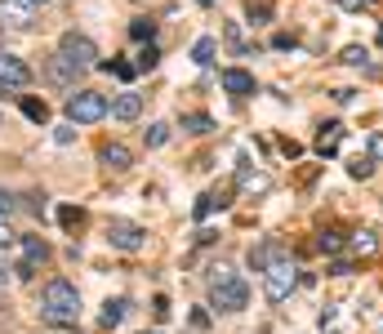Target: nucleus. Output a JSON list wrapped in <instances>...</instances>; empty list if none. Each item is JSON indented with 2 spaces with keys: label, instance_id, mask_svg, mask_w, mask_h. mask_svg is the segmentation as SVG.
I'll return each mask as SVG.
<instances>
[{
  "label": "nucleus",
  "instance_id": "1",
  "mask_svg": "<svg viewBox=\"0 0 383 334\" xmlns=\"http://www.w3.org/2000/svg\"><path fill=\"white\" fill-rule=\"evenodd\" d=\"M41 321L50 326H76L80 321V294L71 281H50L41 290Z\"/></svg>",
  "mask_w": 383,
  "mask_h": 334
},
{
  "label": "nucleus",
  "instance_id": "2",
  "mask_svg": "<svg viewBox=\"0 0 383 334\" xmlns=\"http://www.w3.org/2000/svg\"><path fill=\"white\" fill-rule=\"evenodd\" d=\"M210 303L219 307V312H245L250 307V285L227 263H214L210 268Z\"/></svg>",
  "mask_w": 383,
  "mask_h": 334
},
{
  "label": "nucleus",
  "instance_id": "3",
  "mask_svg": "<svg viewBox=\"0 0 383 334\" xmlns=\"http://www.w3.org/2000/svg\"><path fill=\"white\" fill-rule=\"evenodd\" d=\"M107 112H112V103H107L103 94H94V89H71L67 94V121L71 125H94V121H103Z\"/></svg>",
  "mask_w": 383,
  "mask_h": 334
},
{
  "label": "nucleus",
  "instance_id": "4",
  "mask_svg": "<svg viewBox=\"0 0 383 334\" xmlns=\"http://www.w3.org/2000/svg\"><path fill=\"white\" fill-rule=\"evenodd\" d=\"M58 54H63L76 71L99 67V45H94L89 36H80V31H63V41H58Z\"/></svg>",
  "mask_w": 383,
  "mask_h": 334
},
{
  "label": "nucleus",
  "instance_id": "5",
  "mask_svg": "<svg viewBox=\"0 0 383 334\" xmlns=\"http://www.w3.org/2000/svg\"><path fill=\"white\" fill-rule=\"evenodd\" d=\"M294 285H298V272H294L290 263H285V259H281V263H272L268 272H263V294H268V303H285Z\"/></svg>",
  "mask_w": 383,
  "mask_h": 334
},
{
  "label": "nucleus",
  "instance_id": "6",
  "mask_svg": "<svg viewBox=\"0 0 383 334\" xmlns=\"http://www.w3.org/2000/svg\"><path fill=\"white\" fill-rule=\"evenodd\" d=\"M107 245L125 249V254H138V249L147 245V232H143L138 223H129V219H112L107 223Z\"/></svg>",
  "mask_w": 383,
  "mask_h": 334
},
{
  "label": "nucleus",
  "instance_id": "7",
  "mask_svg": "<svg viewBox=\"0 0 383 334\" xmlns=\"http://www.w3.org/2000/svg\"><path fill=\"white\" fill-rule=\"evenodd\" d=\"M281 259H285V241H281V236H268L263 245H250V268H254V272H268L272 263H281Z\"/></svg>",
  "mask_w": 383,
  "mask_h": 334
},
{
  "label": "nucleus",
  "instance_id": "8",
  "mask_svg": "<svg viewBox=\"0 0 383 334\" xmlns=\"http://www.w3.org/2000/svg\"><path fill=\"white\" fill-rule=\"evenodd\" d=\"M31 0H0V27H14V31H27L31 27Z\"/></svg>",
  "mask_w": 383,
  "mask_h": 334
},
{
  "label": "nucleus",
  "instance_id": "9",
  "mask_svg": "<svg viewBox=\"0 0 383 334\" xmlns=\"http://www.w3.org/2000/svg\"><path fill=\"white\" fill-rule=\"evenodd\" d=\"M0 85H5V89H22V85H31L27 63H22V58H14V54H0Z\"/></svg>",
  "mask_w": 383,
  "mask_h": 334
},
{
  "label": "nucleus",
  "instance_id": "10",
  "mask_svg": "<svg viewBox=\"0 0 383 334\" xmlns=\"http://www.w3.org/2000/svg\"><path fill=\"white\" fill-rule=\"evenodd\" d=\"M50 259V245L41 236H22V263H18V277H36V268Z\"/></svg>",
  "mask_w": 383,
  "mask_h": 334
},
{
  "label": "nucleus",
  "instance_id": "11",
  "mask_svg": "<svg viewBox=\"0 0 383 334\" xmlns=\"http://www.w3.org/2000/svg\"><path fill=\"white\" fill-rule=\"evenodd\" d=\"M99 161H103V170H112V174H125L129 165H134V152H129L125 143H107V147L99 152Z\"/></svg>",
  "mask_w": 383,
  "mask_h": 334
},
{
  "label": "nucleus",
  "instance_id": "12",
  "mask_svg": "<svg viewBox=\"0 0 383 334\" xmlns=\"http://www.w3.org/2000/svg\"><path fill=\"white\" fill-rule=\"evenodd\" d=\"M219 80H223V89L232 94V99H250V94H254V76H250L245 67H227Z\"/></svg>",
  "mask_w": 383,
  "mask_h": 334
},
{
  "label": "nucleus",
  "instance_id": "13",
  "mask_svg": "<svg viewBox=\"0 0 383 334\" xmlns=\"http://www.w3.org/2000/svg\"><path fill=\"white\" fill-rule=\"evenodd\" d=\"M112 116H116V121H138V116H143V94H116V99H112Z\"/></svg>",
  "mask_w": 383,
  "mask_h": 334
},
{
  "label": "nucleus",
  "instance_id": "14",
  "mask_svg": "<svg viewBox=\"0 0 383 334\" xmlns=\"http://www.w3.org/2000/svg\"><path fill=\"white\" fill-rule=\"evenodd\" d=\"M339 143H343V125H339V121L321 125V134H317V157H334V152H339Z\"/></svg>",
  "mask_w": 383,
  "mask_h": 334
},
{
  "label": "nucleus",
  "instance_id": "15",
  "mask_svg": "<svg viewBox=\"0 0 383 334\" xmlns=\"http://www.w3.org/2000/svg\"><path fill=\"white\" fill-rule=\"evenodd\" d=\"M223 41H227V50H232L236 58L250 54V36L241 31V22H227V27H223Z\"/></svg>",
  "mask_w": 383,
  "mask_h": 334
},
{
  "label": "nucleus",
  "instance_id": "16",
  "mask_svg": "<svg viewBox=\"0 0 383 334\" xmlns=\"http://www.w3.org/2000/svg\"><path fill=\"white\" fill-rule=\"evenodd\" d=\"M50 76L58 80V85H71V89H76V76H80V71L71 67L63 54H54V58H50Z\"/></svg>",
  "mask_w": 383,
  "mask_h": 334
},
{
  "label": "nucleus",
  "instance_id": "17",
  "mask_svg": "<svg viewBox=\"0 0 383 334\" xmlns=\"http://www.w3.org/2000/svg\"><path fill=\"white\" fill-rule=\"evenodd\" d=\"M125 312H129V299H107V303H103V326L116 330V326L125 321Z\"/></svg>",
  "mask_w": 383,
  "mask_h": 334
},
{
  "label": "nucleus",
  "instance_id": "18",
  "mask_svg": "<svg viewBox=\"0 0 383 334\" xmlns=\"http://www.w3.org/2000/svg\"><path fill=\"white\" fill-rule=\"evenodd\" d=\"M214 54H219V41H214V36H201V41L192 45V63H196V67L214 63Z\"/></svg>",
  "mask_w": 383,
  "mask_h": 334
},
{
  "label": "nucleus",
  "instance_id": "19",
  "mask_svg": "<svg viewBox=\"0 0 383 334\" xmlns=\"http://www.w3.org/2000/svg\"><path fill=\"white\" fill-rule=\"evenodd\" d=\"M339 63H348V67H366V71H379L375 63H370V50H366V45H348V50L339 54Z\"/></svg>",
  "mask_w": 383,
  "mask_h": 334
},
{
  "label": "nucleus",
  "instance_id": "20",
  "mask_svg": "<svg viewBox=\"0 0 383 334\" xmlns=\"http://www.w3.org/2000/svg\"><path fill=\"white\" fill-rule=\"evenodd\" d=\"M143 138H147V147H165L170 143V121H152L143 129Z\"/></svg>",
  "mask_w": 383,
  "mask_h": 334
},
{
  "label": "nucleus",
  "instance_id": "21",
  "mask_svg": "<svg viewBox=\"0 0 383 334\" xmlns=\"http://www.w3.org/2000/svg\"><path fill=\"white\" fill-rule=\"evenodd\" d=\"M22 116L36 121V125H45L50 121V107H45V99H22Z\"/></svg>",
  "mask_w": 383,
  "mask_h": 334
},
{
  "label": "nucleus",
  "instance_id": "22",
  "mask_svg": "<svg viewBox=\"0 0 383 334\" xmlns=\"http://www.w3.org/2000/svg\"><path fill=\"white\" fill-rule=\"evenodd\" d=\"M183 129H187V134H210L214 121H210L205 112H187V116H183Z\"/></svg>",
  "mask_w": 383,
  "mask_h": 334
},
{
  "label": "nucleus",
  "instance_id": "23",
  "mask_svg": "<svg viewBox=\"0 0 383 334\" xmlns=\"http://www.w3.org/2000/svg\"><path fill=\"white\" fill-rule=\"evenodd\" d=\"M317 249H321V254H339V249H343V236L339 232H317Z\"/></svg>",
  "mask_w": 383,
  "mask_h": 334
},
{
  "label": "nucleus",
  "instance_id": "24",
  "mask_svg": "<svg viewBox=\"0 0 383 334\" xmlns=\"http://www.w3.org/2000/svg\"><path fill=\"white\" fill-rule=\"evenodd\" d=\"M129 36H134V41H152V36H157V22H152V18H134V22H129Z\"/></svg>",
  "mask_w": 383,
  "mask_h": 334
},
{
  "label": "nucleus",
  "instance_id": "25",
  "mask_svg": "<svg viewBox=\"0 0 383 334\" xmlns=\"http://www.w3.org/2000/svg\"><path fill=\"white\" fill-rule=\"evenodd\" d=\"M352 249H356V254H375V249H379V236H375V232H356V236H352Z\"/></svg>",
  "mask_w": 383,
  "mask_h": 334
},
{
  "label": "nucleus",
  "instance_id": "26",
  "mask_svg": "<svg viewBox=\"0 0 383 334\" xmlns=\"http://www.w3.org/2000/svg\"><path fill=\"white\" fill-rule=\"evenodd\" d=\"M245 14H250V22H268L272 18V5H268V0H250Z\"/></svg>",
  "mask_w": 383,
  "mask_h": 334
},
{
  "label": "nucleus",
  "instance_id": "27",
  "mask_svg": "<svg viewBox=\"0 0 383 334\" xmlns=\"http://www.w3.org/2000/svg\"><path fill=\"white\" fill-rule=\"evenodd\" d=\"M157 63H161V50H157V45L147 41V50L138 54V63H134V67H138V71H152V67H157Z\"/></svg>",
  "mask_w": 383,
  "mask_h": 334
},
{
  "label": "nucleus",
  "instance_id": "28",
  "mask_svg": "<svg viewBox=\"0 0 383 334\" xmlns=\"http://www.w3.org/2000/svg\"><path fill=\"white\" fill-rule=\"evenodd\" d=\"M348 174H352V178H370V174H375V157H356V161L348 165Z\"/></svg>",
  "mask_w": 383,
  "mask_h": 334
},
{
  "label": "nucleus",
  "instance_id": "29",
  "mask_svg": "<svg viewBox=\"0 0 383 334\" xmlns=\"http://www.w3.org/2000/svg\"><path fill=\"white\" fill-rule=\"evenodd\" d=\"M214 205L223 210L227 201H219V196H201V201H196V210H192V214H196V219H210V214H214Z\"/></svg>",
  "mask_w": 383,
  "mask_h": 334
},
{
  "label": "nucleus",
  "instance_id": "30",
  "mask_svg": "<svg viewBox=\"0 0 383 334\" xmlns=\"http://www.w3.org/2000/svg\"><path fill=\"white\" fill-rule=\"evenodd\" d=\"M107 71H112L116 80H134V71H138V67H134V63H107Z\"/></svg>",
  "mask_w": 383,
  "mask_h": 334
},
{
  "label": "nucleus",
  "instance_id": "31",
  "mask_svg": "<svg viewBox=\"0 0 383 334\" xmlns=\"http://www.w3.org/2000/svg\"><path fill=\"white\" fill-rule=\"evenodd\" d=\"M71 138H76V129H71V121H67V125H58V129H54V143H63V147H67V143H71Z\"/></svg>",
  "mask_w": 383,
  "mask_h": 334
},
{
  "label": "nucleus",
  "instance_id": "32",
  "mask_svg": "<svg viewBox=\"0 0 383 334\" xmlns=\"http://www.w3.org/2000/svg\"><path fill=\"white\" fill-rule=\"evenodd\" d=\"M370 157L383 161V129H379V134H370Z\"/></svg>",
  "mask_w": 383,
  "mask_h": 334
},
{
  "label": "nucleus",
  "instance_id": "33",
  "mask_svg": "<svg viewBox=\"0 0 383 334\" xmlns=\"http://www.w3.org/2000/svg\"><path fill=\"white\" fill-rule=\"evenodd\" d=\"M14 210H18V205H14V196H9V192H0V219H9Z\"/></svg>",
  "mask_w": 383,
  "mask_h": 334
},
{
  "label": "nucleus",
  "instance_id": "34",
  "mask_svg": "<svg viewBox=\"0 0 383 334\" xmlns=\"http://www.w3.org/2000/svg\"><path fill=\"white\" fill-rule=\"evenodd\" d=\"M330 99H334V103H339V107H348V103L356 99V89H334V94H330Z\"/></svg>",
  "mask_w": 383,
  "mask_h": 334
},
{
  "label": "nucleus",
  "instance_id": "35",
  "mask_svg": "<svg viewBox=\"0 0 383 334\" xmlns=\"http://www.w3.org/2000/svg\"><path fill=\"white\" fill-rule=\"evenodd\" d=\"M152 312L165 321V317H170V299H165V294H157V307H152Z\"/></svg>",
  "mask_w": 383,
  "mask_h": 334
},
{
  "label": "nucleus",
  "instance_id": "36",
  "mask_svg": "<svg viewBox=\"0 0 383 334\" xmlns=\"http://www.w3.org/2000/svg\"><path fill=\"white\" fill-rule=\"evenodd\" d=\"M9 241H14V232H9V219H0V249H5Z\"/></svg>",
  "mask_w": 383,
  "mask_h": 334
},
{
  "label": "nucleus",
  "instance_id": "37",
  "mask_svg": "<svg viewBox=\"0 0 383 334\" xmlns=\"http://www.w3.org/2000/svg\"><path fill=\"white\" fill-rule=\"evenodd\" d=\"M9 281V259H5V249H0V285Z\"/></svg>",
  "mask_w": 383,
  "mask_h": 334
},
{
  "label": "nucleus",
  "instance_id": "38",
  "mask_svg": "<svg viewBox=\"0 0 383 334\" xmlns=\"http://www.w3.org/2000/svg\"><path fill=\"white\" fill-rule=\"evenodd\" d=\"M361 5H370V0H339V9H361Z\"/></svg>",
  "mask_w": 383,
  "mask_h": 334
},
{
  "label": "nucleus",
  "instance_id": "39",
  "mask_svg": "<svg viewBox=\"0 0 383 334\" xmlns=\"http://www.w3.org/2000/svg\"><path fill=\"white\" fill-rule=\"evenodd\" d=\"M31 5H50V0H31Z\"/></svg>",
  "mask_w": 383,
  "mask_h": 334
},
{
  "label": "nucleus",
  "instance_id": "40",
  "mask_svg": "<svg viewBox=\"0 0 383 334\" xmlns=\"http://www.w3.org/2000/svg\"><path fill=\"white\" fill-rule=\"evenodd\" d=\"M143 334H161V330H143Z\"/></svg>",
  "mask_w": 383,
  "mask_h": 334
},
{
  "label": "nucleus",
  "instance_id": "41",
  "mask_svg": "<svg viewBox=\"0 0 383 334\" xmlns=\"http://www.w3.org/2000/svg\"><path fill=\"white\" fill-rule=\"evenodd\" d=\"M370 5H375V0H370Z\"/></svg>",
  "mask_w": 383,
  "mask_h": 334
}]
</instances>
